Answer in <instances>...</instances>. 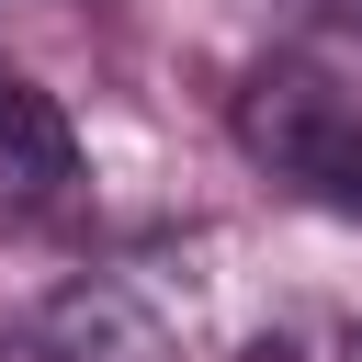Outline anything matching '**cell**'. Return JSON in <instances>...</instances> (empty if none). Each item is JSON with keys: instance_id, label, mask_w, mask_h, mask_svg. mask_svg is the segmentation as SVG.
I'll return each mask as SVG.
<instances>
[{"instance_id": "obj_1", "label": "cell", "mask_w": 362, "mask_h": 362, "mask_svg": "<svg viewBox=\"0 0 362 362\" xmlns=\"http://www.w3.org/2000/svg\"><path fill=\"white\" fill-rule=\"evenodd\" d=\"M238 136H249L283 181H305V192H328V204H362V113H351L339 90H317V79H260L249 113H238Z\"/></svg>"}, {"instance_id": "obj_2", "label": "cell", "mask_w": 362, "mask_h": 362, "mask_svg": "<svg viewBox=\"0 0 362 362\" xmlns=\"http://www.w3.org/2000/svg\"><path fill=\"white\" fill-rule=\"evenodd\" d=\"M34 351H45V362H170V328L147 317L136 283L90 272V283H68V294L34 317Z\"/></svg>"}, {"instance_id": "obj_3", "label": "cell", "mask_w": 362, "mask_h": 362, "mask_svg": "<svg viewBox=\"0 0 362 362\" xmlns=\"http://www.w3.org/2000/svg\"><path fill=\"white\" fill-rule=\"evenodd\" d=\"M68 181H79V136H68L57 90L0 68V204L34 215V204H68Z\"/></svg>"}, {"instance_id": "obj_4", "label": "cell", "mask_w": 362, "mask_h": 362, "mask_svg": "<svg viewBox=\"0 0 362 362\" xmlns=\"http://www.w3.org/2000/svg\"><path fill=\"white\" fill-rule=\"evenodd\" d=\"M339 362H362V328H351V351H339Z\"/></svg>"}]
</instances>
